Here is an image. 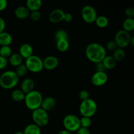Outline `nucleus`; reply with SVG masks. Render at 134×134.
<instances>
[{"label":"nucleus","instance_id":"1","mask_svg":"<svg viewBox=\"0 0 134 134\" xmlns=\"http://www.w3.org/2000/svg\"><path fill=\"white\" fill-rule=\"evenodd\" d=\"M85 54L88 60L97 64L102 62L107 56V51L102 44L98 43H91L86 46Z\"/></svg>","mask_w":134,"mask_h":134},{"label":"nucleus","instance_id":"2","mask_svg":"<svg viewBox=\"0 0 134 134\" xmlns=\"http://www.w3.org/2000/svg\"><path fill=\"white\" fill-rule=\"evenodd\" d=\"M18 82L19 77L14 71H6L0 76V86L6 90L14 88L18 85Z\"/></svg>","mask_w":134,"mask_h":134},{"label":"nucleus","instance_id":"3","mask_svg":"<svg viewBox=\"0 0 134 134\" xmlns=\"http://www.w3.org/2000/svg\"><path fill=\"white\" fill-rule=\"evenodd\" d=\"M43 99V98L41 93L37 90H34L25 95L24 101L27 108L34 111L37 109L40 108Z\"/></svg>","mask_w":134,"mask_h":134},{"label":"nucleus","instance_id":"4","mask_svg":"<svg viewBox=\"0 0 134 134\" xmlns=\"http://www.w3.org/2000/svg\"><path fill=\"white\" fill-rule=\"evenodd\" d=\"M98 110V105L92 99L82 101L79 106V112L82 116L91 118L96 113Z\"/></svg>","mask_w":134,"mask_h":134},{"label":"nucleus","instance_id":"5","mask_svg":"<svg viewBox=\"0 0 134 134\" xmlns=\"http://www.w3.org/2000/svg\"><path fill=\"white\" fill-rule=\"evenodd\" d=\"M34 124L39 126V128L46 126L49 122V115L48 112L40 108L33 111L31 114Z\"/></svg>","mask_w":134,"mask_h":134},{"label":"nucleus","instance_id":"6","mask_svg":"<svg viewBox=\"0 0 134 134\" xmlns=\"http://www.w3.org/2000/svg\"><path fill=\"white\" fill-rule=\"evenodd\" d=\"M24 64L28 71L32 73H39L43 69V60L36 55H32L26 59Z\"/></svg>","mask_w":134,"mask_h":134},{"label":"nucleus","instance_id":"7","mask_svg":"<svg viewBox=\"0 0 134 134\" xmlns=\"http://www.w3.org/2000/svg\"><path fill=\"white\" fill-rule=\"evenodd\" d=\"M63 125L65 130L69 131L71 133L75 132L81 128L80 119L75 115H68L63 120Z\"/></svg>","mask_w":134,"mask_h":134},{"label":"nucleus","instance_id":"8","mask_svg":"<svg viewBox=\"0 0 134 134\" xmlns=\"http://www.w3.org/2000/svg\"><path fill=\"white\" fill-rule=\"evenodd\" d=\"M131 37H132V36L130 34V33L127 32L123 30H120L118 31L115 34L114 41L116 44L118 48L124 49V48L130 45Z\"/></svg>","mask_w":134,"mask_h":134},{"label":"nucleus","instance_id":"9","mask_svg":"<svg viewBox=\"0 0 134 134\" xmlns=\"http://www.w3.org/2000/svg\"><path fill=\"white\" fill-rule=\"evenodd\" d=\"M81 16L86 23L92 24L95 22L98 14L96 9L91 5H85L81 10Z\"/></svg>","mask_w":134,"mask_h":134},{"label":"nucleus","instance_id":"10","mask_svg":"<svg viewBox=\"0 0 134 134\" xmlns=\"http://www.w3.org/2000/svg\"><path fill=\"white\" fill-rule=\"evenodd\" d=\"M108 75L105 72H95L91 78V82L94 86H102L107 83Z\"/></svg>","mask_w":134,"mask_h":134},{"label":"nucleus","instance_id":"11","mask_svg":"<svg viewBox=\"0 0 134 134\" xmlns=\"http://www.w3.org/2000/svg\"><path fill=\"white\" fill-rule=\"evenodd\" d=\"M65 12L61 9H55L50 13L48 15V20L51 22L58 24L64 20Z\"/></svg>","mask_w":134,"mask_h":134},{"label":"nucleus","instance_id":"12","mask_svg":"<svg viewBox=\"0 0 134 134\" xmlns=\"http://www.w3.org/2000/svg\"><path fill=\"white\" fill-rule=\"evenodd\" d=\"M43 68H45L47 70H54L58 67L59 64V60L58 58L54 56H47L44 60H43Z\"/></svg>","mask_w":134,"mask_h":134},{"label":"nucleus","instance_id":"13","mask_svg":"<svg viewBox=\"0 0 134 134\" xmlns=\"http://www.w3.org/2000/svg\"><path fill=\"white\" fill-rule=\"evenodd\" d=\"M33 47L28 43H24L19 48V54L23 59H27L33 55Z\"/></svg>","mask_w":134,"mask_h":134},{"label":"nucleus","instance_id":"14","mask_svg":"<svg viewBox=\"0 0 134 134\" xmlns=\"http://www.w3.org/2000/svg\"><path fill=\"white\" fill-rule=\"evenodd\" d=\"M55 105H56V100L54 98L51 96H48L43 99L41 108L48 112V111L52 110L55 107Z\"/></svg>","mask_w":134,"mask_h":134},{"label":"nucleus","instance_id":"15","mask_svg":"<svg viewBox=\"0 0 134 134\" xmlns=\"http://www.w3.org/2000/svg\"><path fill=\"white\" fill-rule=\"evenodd\" d=\"M34 87H35V82L34 80L30 78H27L23 80L22 82L20 90L25 94H26L34 90Z\"/></svg>","mask_w":134,"mask_h":134},{"label":"nucleus","instance_id":"16","mask_svg":"<svg viewBox=\"0 0 134 134\" xmlns=\"http://www.w3.org/2000/svg\"><path fill=\"white\" fill-rule=\"evenodd\" d=\"M30 11L26 6H19L14 10V14L18 19H25L30 16Z\"/></svg>","mask_w":134,"mask_h":134},{"label":"nucleus","instance_id":"17","mask_svg":"<svg viewBox=\"0 0 134 134\" xmlns=\"http://www.w3.org/2000/svg\"><path fill=\"white\" fill-rule=\"evenodd\" d=\"M41 0H27L26 1V7L30 12L39 10L42 7Z\"/></svg>","mask_w":134,"mask_h":134},{"label":"nucleus","instance_id":"18","mask_svg":"<svg viewBox=\"0 0 134 134\" xmlns=\"http://www.w3.org/2000/svg\"><path fill=\"white\" fill-rule=\"evenodd\" d=\"M13 42V37L9 33L3 31L0 34V47L10 46Z\"/></svg>","mask_w":134,"mask_h":134},{"label":"nucleus","instance_id":"19","mask_svg":"<svg viewBox=\"0 0 134 134\" xmlns=\"http://www.w3.org/2000/svg\"><path fill=\"white\" fill-rule=\"evenodd\" d=\"M102 62L105 69H108V70L114 69L116 65V62L115 61L112 56H106L104 59L102 60Z\"/></svg>","mask_w":134,"mask_h":134},{"label":"nucleus","instance_id":"20","mask_svg":"<svg viewBox=\"0 0 134 134\" xmlns=\"http://www.w3.org/2000/svg\"><path fill=\"white\" fill-rule=\"evenodd\" d=\"M23 58L20 55L19 53L12 54L11 56L9 58V63L13 66L16 68L18 65H21L23 63Z\"/></svg>","mask_w":134,"mask_h":134},{"label":"nucleus","instance_id":"21","mask_svg":"<svg viewBox=\"0 0 134 134\" xmlns=\"http://www.w3.org/2000/svg\"><path fill=\"white\" fill-rule=\"evenodd\" d=\"M56 46L58 51L64 52L68 51L69 48V42L68 39H61L56 41Z\"/></svg>","mask_w":134,"mask_h":134},{"label":"nucleus","instance_id":"22","mask_svg":"<svg viewBox=\"0 0 134 134\" xmlns=\"http://www.w3.org/2000/svg\"><path fill=\"white\" fill-rule=\"evenodd\" d=\"M23 133L24 134H41V128L33 123L26 126Z\"/></svg>","mask_w":134,"mask_h":134},{"label":"nucleus","instance_id":"23","mask_svg":"<svg viewBox=\"0 0 134 134\" xmlns=\"http://www.w3.org/2000/svg\"><path fill=\"white\" fill-rule=\"evenodd\" d=\"M113 58L115 60V61L121 62L124 60L126 57V52L124 49L120 48H116L113 52Z\"/></svg>","mask_w":134,"mask_h":134},{"label":"nucleus","instance_id":"24","mask_svg":"<svg viewBox=\"0 0 134 134\" xmlns=\"http://www.w3.org/2000/svg\"><path fill=\"white\" fill-rule=\"evenodd\" d=\"M94 22L98 27H100V28H105V27L108 26L109 20L108 18L105 16L100 15L97 16Z\"/></svg>","mask_w":134,"mask_h":134},{"label":"nucleus","instance_id":"25","mask_svg":"<svg viewBox=\"0 0 134 134\" xmlns=\"http://www.w3.org/2000/svg\"><path fill=\"white\" fill-rule=\"evenodd\" d=\"M25 95L26 94L21 90L16 89L14 90L11 93V98L13 100L16 102H20L24 100Z\"/></svg>","mask_w":134,"mask_h":134},{"label":"nucleus","instance_id":"26","mask_svg":"<svg viewBox=\"0 0 134 134\" xmlns=\"http://www.w3.org/2000/svg\"><path fill=\"white\" fill-rule=\"evenodd\" d=\"M122 30L130 33L134 30V19L133 18H126L122 23Z\"/></svg>","mask_w":134,"mask_h":134},{"label":"nucleus","instance_id":"27","mask_svg":"<svg viewBox=\"0 0 134 134\" xmlns=\"http://www.w3.org/2000/svg\"><path fill=\"white\" fill-rule=\"evenodd\" d=\"M13 54V51L10 46L0 47V56L8 59Z\"/></svg>","mask_w":134,"mask_h":134},{"label":"nucleus","instance_id":"28","mask_svg":"<svg viewBox=\"0 0 134 134\" xmlns=\"http://www.w3.org/2000/svg\"><path fill=\"white\" fill-rule=\"evenodd\" d=\"M27 71H28V70H27V68H26V66L25 65V64H21V65H18V66H17L16 68L15 73L19 78L20 77H24V76L26 75L27 74Z\"/></svg>","mask_w":134,"mask_h":134},{"label":"nucleus","instance_id":"29","mask_svg":"<svg viewBox=\"0 0 134 134\" xmlns=\"http://www.w3.org/2000/svg\"><path fill=\"white\" fill-rule=\"evenodd\" d=\"M54 37L56 41L61 39H68V34L65 30H63V29H60L56 31Z\"/></svg>","mask_w":134,"mask_h":134},{"label":"nucleus","instance_id":"30","mask_svg":"<svg viewBox=\"0 0 134 134\" xmlns=\"http://www.w3.org/2000/svg\"><path fill=\"white\" fill-rule=\"evenodd\" d=\"M80 125L82 128H88L92 125L91 118L82 116V118L80 119Z\"/></svg>","mask_w":134,"mask_h":134},{"label":"nucleus","instance_id":"31","mask_svg":"<svg viewBox=\"0 0 134 134\" xmlns=\"http://www.w3.org/2000/svg\"><path fill=\"white\" fill-rule=\"evenodd\" d=\"M29 16L30 17L31 20L34 22H37L40 20L41 17V14L39 10H36V11H32L30 12V14Z\"/></svg>","mask_w":134,"mask_h":134},{"label":"nucleus","instance_id":"32","mask_svg":"<svg viewBox=\"0 0 134 134\" xmlns=\"http://www.w3.org/2000/svg\"><path fill=\"white\" fill-rule=\"evenodd\" d=\"M105 50H108L109 51H111V52H113L116 48H118L116 44L115 43V41L114 40H111L107 42V43L106 44V47H105Z\"/></svg>","mask_w":134,"mask_h":134},{"label":"nucleus","instance_id":"33","mask_svg":"<svg viewBox=\"0 0 134 134\" xmlns=\"http://www.w3.org/2000/svg\"><path fill=\"white\" fill-rule=\"evenodd\" d=\"M79 97L80 99L82 101H85L86 99H88L90 98V94L89 92L86 90H82L79 94Z\"/></svg>","mask_w":134,"mask_h":134},{"label":"nucleus","instance_id":"34","mask_svg":"<svg viewBox=\"0 0 134 134\" xmlns=\"http://www.w3.org/2000/svg\"><path fill=\"white\" fill-rule=\"evenodd\" d=\"M125 14L127 18H133L134 16V9L132 7H128L125 10Z\"/></svg>","mask_w":134,"mask_h":134},{"label":"nucleus","instance_id":"35","mask_svg":"<svg viewBox=\"0 0 134 134\" xmlns=\"http://www.w3.org/2000/svg\"><path fill=\"white\" fill-rule=\"evenodd\" d=\"M8 64H9L8 59L0 56V70L5 69L8 65Z\"/></svg>","mask_w":134,"mask_h":134},{"label":"nucleus","instance_id":"36","mask_svg":"<svg viewBox=\"0 0 134 134\" xmlns=\"http://www.w3.org/2000/svg\"><path fill=\"white\" fill-rule=\"evenodd\" d=\"M105 70L102 62L96 64V72H105Z\"/></svg>","mask_w":134,"mask_h":134},{"label":"nucleus","instance_id":"37","mask_svg":"<svg viewBox=\"0 0 134 134\" xmlns=\"http://www.w3.org/2000/svg\"><path fill=\"white\" fill-rule=\"evenodd\" d=\"M73 20V15L70 13H65L64 17V20L65 22H70Z\"/></svg>","mask_w":134,"mask_h":134},{"label":"nucleus","instance_id":"38","mask_svg":"<svg viewBox=\"0 0 134 134\" xmlns=\"http://www.w3.org/2000/svg\"><path fill=\"white\" fill-rule=\"evenodd\" d=\"M77 134H91L88 128H85L81 127L77 131Z\"/></svg>","mask_w":134,"mask_h":134},{"label":"nucleus","instance_id":"39","mask_svg":"<svg viewBox=\"0 0 134 134\" xmlns=\"http://www.w3.org/2000/svg\"><path fill=\"white\" fill-rule=\"evenodd\" d=\"M5 27H6V24H5V20L0 17V34L5 31Z\"/></svg>","mask_w":134,"mask_h":134},{"label":"nucleus","instance_id":"40","mask_svg":"<svg viewBox=\"0 0 134 134\" xmlns=\"http://www.w3.org/2000/svg\"><path fill=\"white\" fill-rule=\"evenodd\" d=\"M7 1L6 0H0V11L5 10L7 7Z\"/></svg>","mask_w":134,"mask_h":134},{"label":"nucleus","instance_id":"41","mask_svg":"<svg viewBox=\"0 0 134 134\" xmlns=\"http://www.w3.org/2000/svg\"><path fill=\"white\" fill-rule=\"evenodd\" d=\"M58 134H73L71 132H69L68 130H61L60 132H59Z\"/></svg>","mask_w":134,"mask_h":134},{"label":"nucleus","instance_id":"42","mask_svg":"<svg viewBox=\"0 0 134 134\" xmlns=\"http://www.w3.org/2000/svg\"><path fill=\"white\" fill-rule=\"evenodd\" d=\"M133 41H134V37H133V36H132V37H131L130 43V44H131L132 46H133Z\"/></svg>","mask_w":134,"mask_h":134},{"label":"nucleus","instance_id":"43","mask_svg":"<svg viewBox=\"0 0 134 134\" xmlns=\"http://www.w3.org/2000/svg\"><path fill=\"white\" fill-rule=\"evenodd\" d=\"M14 134H24L23 132H21V131H18V132H15Z\"/></svg>","mask_w":134,"mask_h":134}]
</instances>
